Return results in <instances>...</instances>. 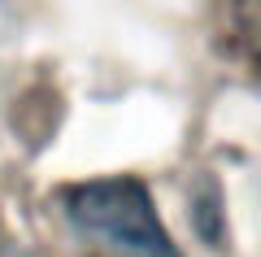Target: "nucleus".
Returning <instances> with one entry per match:
<instances>
[{"instance_id":"obj_1","label":"nucleus","mask_w":261,"mask_h":257,"mask_svg":"<svg viewBox=\"0 0 261 257\" xmlns=\"http://www.w3.org/2000/svg\"><path fill=\"white\" fill-rule=\"evenodd\" d=\"M65 218L83 240L109 248L113 257H183L161 227L152 196L140 179H92L61 196Z\"/></svg>"}]
</instances>
